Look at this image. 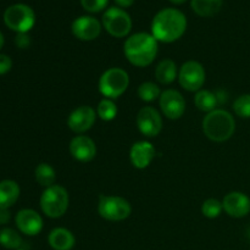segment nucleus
<instances>
[{"label": "nucleus", "instance_id": "nucleus-28", "mask_svg": "<svg viewBox=\"0 0 250 250\" xmlns=\"http://www.w3.org/2000/svg\"><path fill=\"white\" fill-rule=\"evenodd\" d=\"M233 111L237 116L250 119V94H243L234 100Z\"/></svg>", "mask_w": 250, "mask_h": 250}, {"label": "nucleus", "instance_id": "nucleus-34", "mask_svg": "<svg viewBox=\"0 0 250 250\" xmlns=\"http://www.w3.org/2000/svg\"><path fill=\"white\" fill-rule=\"evenodd\" d=\"M168 1L172 2V4H175V5H182V4H185L187 0H168Z\"/></svg>", "mask_w": 250, "mask_h": 250}, {"label": "nucleus", "instance_id": "nucleus-24", "mask_svg": "<svg viewBox=\"0 0 250 250\" xmlns=\"http://www.w3.org/2000/svg\"><path fill=\"white\" fill-rule=\"evenodd\" d=\"M22 238L15 229H0V246L6 249L17 250L22 246Z\"/></svg>", "mask_w": 250, "mask_h": 250}, {"label": "nucleus", "instance_id": "nucleus-27", "mask_svg": "<svg viewBox=\"0 0 250 250\" xmlns=\"http://www.w3.org/2000/svg\"><path fill=\"white\" fill-rule=\"evenodd\" d=\"M222 210H224L222 202L214 198L207 199L202 205V214L208 219H216L221 215Z\"/></svg>", "mask_w": 250, "mask_h": 250}, {"label": "nucleus", "instance_id": "nucleus-22", "mask_svg": "<svg viewBox=\"0 0 250 250\" xmlns=\"http://www.w3.org/2000/svg\"><path fill=\"white\" fill-rule=\"evenodd\" d=\"M194 104L200 111L209 114V112L216 110V106L220 104V102L217 94L210 92V90L200 89L199 92H197L194 97Z\"/></svg>", "mask_w": 250, "mask_h": 250}, {"label": "nucleus", "instance_id": "nucleus-25", "mask_svg": "<svg viewBox=\"0 0 250 250\" xmlns=\"http://www.w3.org/2000/svg\"><path fill=\"white\" fill-rule=\"evenodd\" d=\"M97 115L103 121H112L117 115V106L114 100L109 99V98H104L103 100H100L97 106Z\"/></svg>", "mask_w": 250, "mask_h": 250}, {"label": "nucleus", "instance_id": "nucleus-15", "mask_svg": "<svg viewBox=\"0 0 250 250\" xmlns=\"http://www.w3.org/2000/svg\"><path fill=\"white\" fill-rule=\"evenodd\" d=\"M15 222L19 231L26 236H37L43 229V219L32 209L20 210L15 217Z\"/></svg>", "mask_w": 250, "mask_h": 250}, {"label": "nucleus", "instance_id": "nucleus-17", "mask_svg": "<svg viewBox=\"0 0 250 250\" xmlns=\"http://www.w3.org/2000/svg\"><path fill=\"white\" fill-rule=\"evenodd\" d=\"M155 148L150 142L141 141L132 146L129 150V159L132 165L138 170L146 168L155 159Z\"/></svg>", "mask_w": 250, "mask_h": 250}, {"label": "nucleus", "instance_id": "nucleus-14", "mask_svg": "<svg viewBox=\"0 0 250 250\" xmlns=\"http://www.w3.org/2000/svg\"><path fill=\"white\" fill-rule=\"evenodd\" d=\"M222 207L229 216L242 219L250 212V198L242 192H231L225 195Z\"/></svg>", "mask_w": 250, "mask_h": 250}, {"label": "nucleus", "instance_id": "nucleus-2", "mask_svg": "<svg viewBox=\"0 0 250 250\" xmlns=\"http://www.w3.org/2000/svg\"><path fill=\"white\" fill-rule=\"evenodd\" d=\"M159 42L153 34L139 32L132 34L124 44V53L127 60L137 67H146L153 63L158 55Z\"/></svg>", "mask_w": 250, "mask_h": 250}, {"label": "nucleus", "instance_id": "nucleus-9", "mask_svg": "<svg viewBox=\"0 0 250 250\" xmlns=\"http://www.w3.org/2000/svg\"><path fill=\"white\" fill-rule=\"evenodd\" d=\"M178 82L188 92H199L205 83L204 66L194 60H189L181 66Z\"/></svg>", "mask_w": 250, "mask_h": 250}, {"label": "nucleus", "instance_id": "nucleus-29", "mask_svg": "<svg viewBox=\"0 0 250 250\" xmlns=\"http://www.w3.org/2000/svg\"><path fill=\"white\" fill-rule=\"evenodd\" d=\"M109 0H81L83 9L90 14H98L106 9Z\"/></svg>", "mask_w": 250, "mask_h": 250}, {"label": "nucleus", "instance_id": "nucleus-33", "mask_svg": "<svg viewBox=\"0 0 250 250\" xmlns=\"http://www.w3.org/2000/svg\"><path fill=\"white\" fill-rule=\"evenodd\" d=\"M115 2H116L117 6L121 7V9H126V7H129L133 5L134 0H115Z\"/></svg>", "mask_w": 250, "mask_h": 250}, {"label": "nucleus", "instance_id": "nucleus-4", "mask_svg": "<svg viewBox=\"0 0 250 250\" xmlns=\"http://www.w3.org/2000/svg\"><path fill=\"white\" fill-rule=\"evenodd\" d=\"M70 205L68 192L60 185L45 188L41 197V209L50 219H59L66 214Z\"/></svg>", "mask_w": 250, "mask_h": 250}, {"label": "nucleus", "instance_id": "nucleus-11", "mask_svg": "<svg viewBox=\"0 0 250 250\" xmlns=\"http://www.w3.org/2000/svg\"><path fill=\"white\" fill-rule=\"evenodd\" d=\"M159 104L163 114L170 120H178L186 111V100L176 89H166L159 98Z\"/></svg>", "mask_w": 250, "mask_h": 250}, {"label": "nucleus", "instance_id": "nucleus-26", "mask_svg": "<svg viewBox=\"0 0 250 250\" xmlns=\"http://www.w3.org/2000/svg\"><path fill=\"white\" fill-rule=\"evenodd\" d=\"M161 92L158 84L154 82H144L138 87V97L146 103H151L160 98Z\"/></svg>", "mask_w": 250, "mask_h": 250}, {"label": "nucleus", "instance_id": "nucleus-7", "mask_svg": "<svg viewBox=\"0 0 250 250\" xmlns=\"http://www.w3.org/2000/svg\"><path fill=\"white\" fill-rule=\"evenodd\" d=\"M98 212L107 221H124L128 219L132 207L128 200L115 195H100Z\"/></svg>", "mask_w": 250, "mask_h": 250}, {"label": "nucleus", "instance_id": "nucleus-5", "mask_svg": "<svg viewBox=\"0 0 250 250\" xmlns=\"http://www.w3.org/2000/svg\"><path fill=\"white\" fill-rule=\"evenodd\" d=\"M129 76L124 68L111 67L105 71L99 78V92L109 99H117L127 90Z\"/></svg>", "mask_w": 250, "mask_h": 250}, {"label": "nucleus", "instance_id": "nucleus-31", "mask_svg": "<svg viewBox=\"0 0 250 250\" xmlns=\"http://www.w3.org/2000/svg\"><path fill=\"white\" fill-rule=\"evenodd\" d=\"M15 44L17 48L27 49L31 44V38L27 33H17L16 38H15Z\"/></svg>", "mask_w": 250, "mask_h": 250}, {"label": "nucleus", "instance_id": "nucleus-35", "mask_svg": "<svg viewBox=\"0 0 250 250\" xmlns=\"http://www.w3.org/2000/svg\"><path fill=\"white\" fill-rule=\"evenodd\" d=\"M2 45H4V36H2V33L0 32V49L2 48Z\"/></svg>", "mask_w": 250, "mask_h": 250}, {"label": "nucleus", "instance_id": "nucleus-36", "mask_svg": "<svg viewBox=\"0 0 250 250\" xmlns=\"http://www.w3.org/2000/svg\"><path fill=\"white\" fill-rule=\"evenodd\" d=\"M17 250H22V249H17Z\"/></svg>", "mask_w": 250, "mask_h": 250}, {"label": "nucleus", "instance_id": "nucleus-21", "mask_svg": "<svg viewBox=\"0 0 250 250\" xmlns=\"http://www.w3.org/2000/svg\"><path fill=\"white\" fill-rule=\"evenodd\" d=\"M224 0H190V7L200 17H212L221 10Z\"/></svg>", "mask_w": 250, "mask_h": 250}, {"label": "nucleus", "instance_id": "nucleus-19", "mask_svg": "<svg viewBox=\"0 0 250 250\" xmlns=\"http://www.w3.org/2000/svg\"><path fill=\"white\" fill-rule=\"evenodd\" d=\"M20 197V187L15 181L4 180L0 182V209H10Z\"/></svg>", "mask_w": 250, "mask_h": 250}, {"label": "nucleus", "instance_id": "nucleus-16", "mask_svg": "<svg viewBox=\"0 0 250 250\" xmlns=\"http://www.w3.org/2000/svg\"><path fill=\"white\" fill-rule=\"evenodd\" d=\"M70 153L73 159L81 163H89L97 155V146L88 136H76L70 142Z\"/></svg>", "mask_w": 250, "mask_h": 250}, {"label": "nucleus", "instance_id": "nucleus-30", "mask_svg": "<svg viewBox=\"0 0 250 250\" xmlns=\"http://www.w3.org/2000/svg\"><path fill=\"white\" fill-rule=\"evenodd\" d=\"M12 67V60L10 56L5 55V54H0V76L5 75L9 72Z\"/></svg>", "mask_w": 250, "mask_h": 250}, {"label": "nucleus", "instance_id": "nucleus-13", "mask_svg": "<svg viewBox=\"0 0 250 250\" xmlns=\"http://www.w3.org/2000/svg\"><path fill=\"white\" fill-rule=\"evenodd\" d=\"M72 34L83 42H90L97 39L102 33V23L93 16H80L72 22L71 26Z\"/></svg>", "mask_w": 250, "mask_h": 250}, {"label": "nucleus", "instance_id": "nucleus-12", "mask_svg": "<svg viewBox=\"0 0 250 250\" xmlns=\"http://www.w3.org/2000/svg\"><path fill=\"white\" fill-rule=\"evenodd\" d=\"M97 116V110H94L89 105H82V106L76 107L68 115L67 126L75 133L82 134L92 128Z\"/></svg>", "mask_w": 250, "mask_h": 250}, {"label": "nucleus", "instance_id": "nucleus-10", "mask_svg": "<svg viewBox=\"0 0 250 250\" xmlns=\"http://www.w3.org/2000/svg\"><path fill=\"white\" fill-rule=\"evenodd\" d=\"M137 127L143 136L156 137L163 129V119L156 109L151 106H144L137 114Z\"/></svg>", "mask_w": 250, "mask_h": 250}, {"label": "nucleus", "instance_id": "nucleus-1", "mask_svg": "<svg viewBox=\"0 0 250 250\" xmlns=\"http://www.w3.org/2000/svg\"><path fill=\"white\" fill-rule=\"evenodd\" d=\"M187 17L181 10L166 7L160 10L151 21V34L161 43H173L185 34Z\"/></svg>", "mask_w": 250, "mask_h": 250}, {"label": "nucleus", "instance_id": "nucleus-3", "mask_svg": "<svg viewBox=\"0 0 250 250\" xmlns=\"http://www.w3.org/2000/svg\"><path fill=\"white\" fill-rule=\"evenodd\" d=\"M203 131L210 141L222 143L229 141L234 134L236 121L229 111L224 109H216L204 117Z\"/></svg>", "mask_w": 250, "mask_h": 250}, {"label": "nucleus", "instance_id": "nucleus-18", "mask_svg": "<svg viewBox=\"0 0 250 250\" xmlns=\"http://www.w3.org/2000/svg\"><path fill=\"white\" fill-rule=\"evenodd\" d=\"M48 243L53 250H72L76 244V238L70 229L58 227L50 231Z\"/></svg>", "mask_w": 250, "mask_h": 250}, {"label": "nucleus", "instance_id": "nucleus-6", "mask_svg": "<svg viewBox=\"0 0 250 250\" xmlns=\"http://www.w3.org/2000/svg\"><path fill=\"white\" fill-rule=\"evenodd\" d=\"M4 22L11 31L28 33L36 23V14L28 5L14 4L5 10Z\"/></svg>", "mask_w": 250, "mask_h": 250}, {"label": "nucleus", "instance_id": "nucleus-20", "mask_svg": "<svg viewBox=\"0 0 250 250\" xmlns=\"http://www.w3.org/2000/svg\"><path fill=\"white\" fill-rule=\"evenodd\" d=\"M177 65L171 59L160 61L155 68V78L161 84H171L177 78Z\"/></svg>", "mask_w": 250, "mask_h": 250}, {"label": "nucleus", "instance_id": "nucleus-32", "mask_svg": "<svg viewBox=\"0 0 250 250\" xmlns=\"http://www.w3.org/2000/svg\"><path fill=\"white\" fill-rule=\"evenodd\" d=\"M10 221L9 209H0V225H6Z\"/></svg>", "mask_w": 250, "mask_h": 250}, {"label": "nucleus", "instance_id": "nucleus-8", "mask_svg": "<svg viewBox=\"0 0 250 250\" xmlns=\"http://www.w3.org/2000/svg\"><path fill=\"white\" fill-rule=\"evenodd\" d=\"M102 24L110 36L124 38L131 32L132 19L121 7L111 6L103 14Z\"/></svg>", "mask_w": 250, "mask_h": 250}, {"label": "nucleus", "instance_id": "nucleus-23", "mask_svg": "<svg viewBox=\"0 0 250 250\" xmlns=\"http://www.w3.org/2000/svg\"><path fill=\"white\" fill-rule=\"evenodd\" d=\"M34 176H36V181L42 186V187H51L55 185L56 181V172L51 165L46 163L39 164L34 171Z\"/></svg>", "mask_w": 250, "mask_h": 250}]
</instances>
